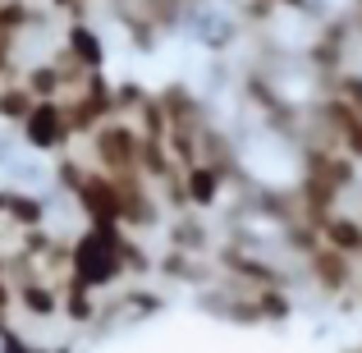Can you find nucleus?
Instances as JSON below:
<instances>
[{
    "instance_id": "nucleus-1",
    "label": "nucleus",
    "mask_w": 362,
    "mask_h": 353,
    "mask_svg": "<svg viewBox=\"0 0 362 353\" xmlns=\"http://www.w3.org/2000/svg\"><path fill=\"white\" fill-rule=\"evenodd\" d=\"M124 234L129 230H97V225H83L74 234V275L83 284L101 294H115L119 284H129V266H124Z\"/></svg>"
},
{
    "instance_id": "nucleus-2",
    "label": "nucleus",
    "mask_w": 362,
    "mask_h": 353,
    "mask_svg": "<svg viewBox=\"0 0 362 353\" xmlns=\"http://www.w3.org/2000/svg\"><path fill=\"white\" fill-rule=\"evenodd\" d=\"M18 138L28 151L37 156H64L74 147V129H69V110L64 101H37L33 115L18 124Z\"/></svg>"
},
{
    "instance_id": "nucleus-3",
    "label": "nucleus",
    "mask_w": 362,
    "mask_h": 353,
    "mask_svg": "<svg viewBox=\"0 0 362 353\" xmlns=\"http://www.w3.org/2000/svg\"><path fill=\"white\" fill-rule=\"evenodd\" d=\"M55 55L69 60V64H78V69H88V74H101L106 60H110V46H106V37H101V28L92 23V18H69V23L60 28Z\"/></svg>"
},
{
    "instance_id": "nucleus-4",
    "label": "nucleus",
    "mask_w": 362,
    "mask_h": 353,
    "mask_svg": "<svg viewBox=\"0 0 362 353\" xmlns=\"http://www.w3.org/2000/svg\"><path fill=\"white\" fill-rule=\"evenodd\" d=\"M184 193H188V207H193V212L211 216L216 207L230 202V179H225L211 161H197V166L184 170Z\"/></svg>"
},
{
    "instance_id": "nucleus-5",
    "label": "nucleus",
    "mask_w": 362,
    "mask_h": 353,
    "mask_svg": "<svg viewBox=\"0 0 362 353\" xmlns=\"http://www.w3.org/2000/svg\"><path fill=\"white\" fill-rule=\"evenodd\" d=\"M14 312L23 321L55 326V321H60V284H51V280H23V284H14Z\"/></svg>"
},
{
    "instance_id": "nucleus-6",
    "label": "nucleus",
    "mask_w": 362,
    "mask_h": 353,
    "mask_svg": "<svg viewBox=\"0 0 362 353\" xmlns=\"http://www.w3.org/2000/svg\"><path fill=\"white\" fill-rule=\"evenodd\" d=\"M5 221L23 234V230H37V225H51V207H46L33 188L9 184V193H5Z\"/></svg>"
},
{
    "instance_id": "nucleus-7",
    "label": "nucleus",
    "mask_w": 362,
    "mask_h": 353,
    "mask_svg": "<svg viewBox=\"0 0 362 353\" xmlns=\"http://www.w3.org/2000/svg\"><path fill=\"white\" fill-rule=\"evenodd\" d=\"M33 106H37V97L23 88V79H5V83H0V120H5V124L18 129V124L33 115Z\"/></svg>"
},
{
    "instance_id": "nucleus-8",
    "label": "nucleus",
    "mask_w": 362,
    "mask_h": 353,
    "mask_svg": "<svg viewBox=\"0 0 362 353\" xmlns=\"http://www.w3.org/2000/svg\"><path fill=\"white\" fill-rule=\"evenodd\" d=\"M5 193H9V184H0V221H5Z\"/></svg>"
}]
</instances>
